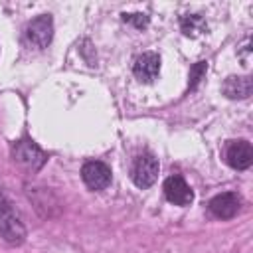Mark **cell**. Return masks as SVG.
<instances>
[{
  "label": "cell",
  "instance_id": "4",
  "mask_svg": "<svg viewBox=\"0 0 253 253\" xmlns=\"http://www.w3.org/2000/svg\"><path fill=\"white\" fill-rule=\"evenodd\" d=\"M225 162L235 170H245L253 164V148L247 140H229L225 146Z\"/></svg>",
  "mask_w": 253,
  "mask_h": 253
},
{
  "label": "cell",
  "instance_id": "12",
  "mask_svg": "<svg viewBox=\"0 0 253 253\" xmlns=\"http://www.w3.org/2000/svg\"><path fill=\"white\" fill-rule=\"evenodd\" d=\"M206 71H208V61H198V63L192 65V69H190V89H196L200 85Z\"/></svg>",
  "mask_w": 253,
  "mask_h": 253
},
{
  "label": "cell",
  "instance_id": "8",
  "mask_svg": "<svg viewBox=\"0 0 253 253\" xmlns=\"http://www.w3.org/2000/svg\"><path fill=\"white\" fill-rule=\"evenodd\" d=\"M239 206H241V200L235 192H223V194H217L210 200L208 208L210 211L219 217V219H229L233 217L237 211H239Z\"/></svg>",
  "mask_w": 253,
  "mask_h": 253
},
{
  "label": "cell",
  "instance_id": "11",
  "mask_svg": "<svg viewBox=\"0 0 253 253\" xmlns=\"http://www.w3.org/2000/svg\"><path fill=\"white\" fill-rule=\"evenodd\" d=\"M180 28L186 36L190 38H196V36H202L204 32H208V24L206 20L200 16V14H188V16H182L180 18Z\"/></svg>",
  "mask_w": 253,
  "mask_h": 253
},
{
  "label": "cell",
  "instance_id": "10",
  "mask_svg": "<svg viewBox=\"0 0 253 253\" xmlns=\"http://www.w3.org/2000/svg\"><path fill=\"white\" fill-rule=\"evenodd\" d=\"M221 89H223L225 97H229V99H247L251 95V91H253V81L247 75L245 77L231 75V77L225 79Z\"/></svg>",
  "mask_w": 253,
  "mask_h": 253
},
{
  "label": "cell",
  "instance_id": "5",
  "mask_svg": "<svg viewBox=\"0 0 253 253\" xmlns=\"http://www.w3.org/2000/svg\"><path fill=\"white\" fill-rule=\"evenodd\" d=\"M164 194H166V200L170 204H174V206H190L192 200H194L192 188L178 174L166 178V182H164Z\"/></svg>",
  "mask_w": 253,
  "mask_h": 253
},
{
  "label": "cell",
  "instance_id": "7",
  "mask_svg": "<svg viewBox=\"0 0 253 253\" xmlns=\"http://www.w3.org/2000/svg\"><path fill=\"white\" fill-rule=\"evenodd\" d=\"M14 158L20 164H24V166H28L32 170H38L45 162V154L42 152V148L38 144H34L32 140H28V138L16 142V146H14Z\"/></svg>",
  "mask_w": 253,
  "mask_h": 253
},
{
  "label": "cell",
  "instance_id": "2",
  "mask_svg": "<svg viewBox=\"0 0 253 253\" xmlns=\"http://www.w3.org/2000/svg\"><path fill=\"white\" fill-rule=\"evenodd\" d=\"M158 170H160V166H158V160L152 156V154H140L136 160H134V164H132V170H130V178H132V182H134V186H138V188H150L154 182H156V178H158Z\"/></svg>",
  "mask_w": 253,
  "mask_h": 253
},
{
  "label": "cell",
  "instance_id": "3",
  "mask_svg": "<svg viewBox=\"0 0 253 253\" xmlns=\"http://www.w3.org/2000/svg\"><path fill=\"white\" fill-rule=\"evenodd\" d=\"M81 178L91 190H103L111 184V168L105 162L89 160L81 168Z\"/></svg>",
  "mask_w": 253,
  "mask_h": 253
},
{
  "label": "cell",
  "instance_id": "9",
  "mask_svg": "<svg viewBox=\"0 0 253 253\" xmlns=\"http://www.w3.org/2000/svg\"><path fill=\"white\" fill-rule=\"evenodd\" d=\"M158 71H160V55L154 53V51H146V53L138 55L132 63V73L142 83L154 81Z\"/></svg>",
  "mask_w": 253,
  "mask_h": 253
},
{
  "label": "cell",
  "instance_id": "6",
  "mask_svg": "<svg viewBox=\"0 0 253 253\" xmlns=\"http://www.w3.org/2000/svg\"><path fill=\"white\" fill-rule=\"evenodd\" d=\"M0 233L8 243H22L26 229L8 206H0Z\"/></svg>",
  "mask_w": 253,
  "mask_h": 253
},
{
  "label": "cell",
  "instance_id": "13",
  "mask_svg": "<svg viewBox=\"0 0 253 253\" xmlns=\"http://www.w3.org/2000/svg\"><path fill=\"white\" fill-rule=\"evenodd\" d=\"M123 20L134 24L136 28H144V26H148V16H146V14H123Z\"/></svg>",
  "mask_w": 253,
  "mask_h": 253
},
{
  "label": "cell",
  "instance_id": "1",
  "mask_svg": "<svg viewBox=\"0 0 253 253\" xmlns=\"http://www.w3.org/2000/svg\"><path fill=\"white\" fill-rule=\"evenodd\" d=\"M51 38H53V20L49 14H42L26 26V42L36 49H45Z\"/></svg>",
  "mask_w": 253,
  "mask_h": 253
}]
</instances>
